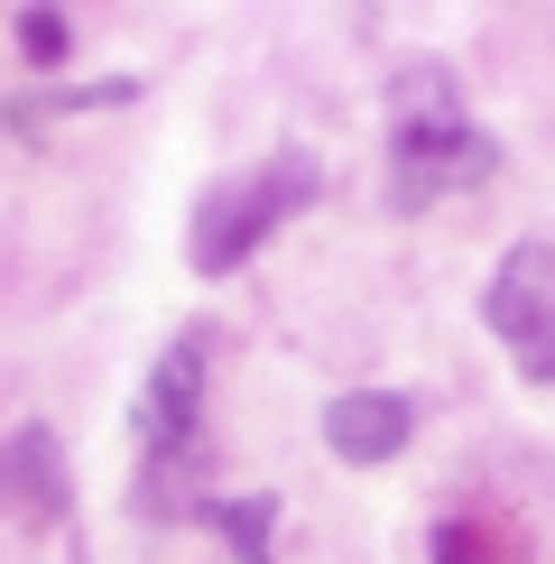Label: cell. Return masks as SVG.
I'll use <instances>...</instances> for the list:
<instances>
[{
	"mask_svg": "<svg viewBox=\"0 0 555 564\" xmlns=\"http://www.w3.org/2000/svg\"><path fill=\"white\" fill-rule=\"evenodd\" d=\"M491 167H500L491 130L454 121V102H445V84H435V75H407V93H399V139H389V204L416 214V204H435L445 185H481Z\"/></svg>",
	"mask_w": 555,
	"mask_h": 564,
	"instance_id": "obj_1",
	"label": "cell"
},
{
	"mask_svg": "<svg viewBox=\"0 0 555 564\" xmlns=\"http://www.w3.org/2000/svg\"><path fill=\"white\" fill-rule=\"evenodd\" d=\"M315 195H324V176H315V158H296V149L269 158L260 176L214 185V195H204V214H195V269H204V278H231L287 214H306Z\"/></svg>",
	"mask_w": 555,
	"mask_h": 564,
	"instance_id": "obj_2",
	"label": "cell"
},
{
	"mask_svg": "<svg viewBox=\"0 0 555 564\" xmlns=\"http://www.w3.org/2000/svg\"><path fill=\"white\" fill-rule=\"evenodd\" d=\"M481 324L519 351V370L537 389L555 380V250L546 241H519L491 269V288H481Z\"/></svg>",
	"mask_w": 555,
	"mask_h": 564,
	"instance_id": "obj_3",
	"label": "cell"
},
{
	"mask_svg": "<svg viewBox=\"0 0 555 564\" xmlns=\"http://www.w3.org/2000/svg\"><path fill=\"white\" fill-rule=\"evenodd\" d=\"M195 408H204V343L176 334L167 351H157V370H149V398H139V435H149L157 463L167 454L195 463Z\"/></svg>",
	"mask_w": 555,
	"mask_h": 564,
	"instance_id": "obj_4",
	"label": "cell"
},
{
	"mask_svg": "<svg viewBox=\"0 0 555 564\" xmlns=\"http://www.w3.org/2000/svg\"><path fill=\"white\" fill-rule=\"evenodd\" d=\"M0 500L19 509L29 528H56L65 509H75V481H65V444L46 426H19L0 444Z\"/></svg>",
	"mask_w": 555,
	"mask_h": 564,
	"instance_id": "obj_5",
	"label": "cell"
},
{
	"mask_svg": "<svg viewBox=\"0 0 555 564\" xmlns=\"http://www.w3.org/2000/svg\"><path fill=\"white\" fill-rule=\"evenodd\" d=\"M324 444H334L342 463H389L407 444V398L389 389H342L334 408H324Z\"/></svg>",
	"mask_w": 555,
	"mask_h": 564,
	"instance_id": "obj_6",
	"label": "cell"
},
{
	"mask_svg": "<svg viewBox=\"0 0 555 564\" xmlns=\"http://www.w3.org/2000/svg\"><path fill=\"white\" fill-rule=\"evenodd\" d=\"M269 519H278L269 490H260V500H231V509H222V546L241 555V564H269Z\"/></svg>",
	"mask_w": 555,
	"mask_h": 564,
	"instance_id": "obj_7",
	"label": "cell"
},
{
	"mask_svg": "<svg viewBox=\"0 0 555 564\" xmlns=\"http://www.w3.org/2000/svg\"><path fill=\"white\" fill-rule=\"evenodd\" d=\"M19 46H29V65H56L65 56V19L56 10H29V19H19Z\"/></svg>",
	"mask_w": 555,
	"mask_h": 564,
	"instance_id": "obj_8",
	"label": "cell"
},
{
	"mask_svg": "<svg viewBox=\"0 0 555 564\" xmlns=\"http://www.w3.org/2000/svg\"><path fill=\"white\" fill-rule=\"evenodd\" d=\"M435 564H472V528H463V519L435 528Z\"/></svg>",
	"mask_w": 555,
	"mask_h": 564,
	"instance_id": "obj_9",
	"label": "cell"
}]
</instances>
